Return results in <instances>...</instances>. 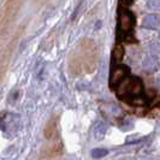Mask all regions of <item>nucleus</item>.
<instances>
[{
	"label": "nucleus",
	"instance_id": "1",
	"mask_svg": "<svg viewBox=\"0 0 160 160\" xmlns=\"http://www.w3.org/2000/svg\"><path fill=\"white\" fill-rule=\"evenodd\" d=\"M142 83L141 81L138 80L137 77H132L130 80H125L123 82V84L118 89V95H123V94H127L130 93L131 95H140L142 93Z\"/></svg>",
	"mask_w": 160,
	"mask_h": 160
},
{
	"label": "nucleus",
	"instance_id": "2",
	"mask_svg": "<svg viewBox=\"0 0 160 160\" xmlns=\"http://www.w3.org/2000/svg\"><path fill=\"white\" fill-rule=\"evenodd\" d=\"M134 23H135L134 16H132V13L130 11H128V10L120 11L119 18H118V29H119V32L128 34L132 29Z\"/></svg>",
	"mask_w": 160,
	"mask_h": 160
},
{
	"label": "nucleus",
	"instance_id": "3",
	"mask_svg": "<svg viewBox=\"0 0 160 160\" xmlns=\"http://www.w3.org/2000/svg\"><path fill=\"white\" fill-rule=\"evenodd\" d=\"M128 68L127 66H123V65H119V66H116L112 70V73H111V84L112 86H117L119 82L125 78V76L128 75Z\"/></svg>",
	"mask_w": 160,
	"mask_h": 160
},
{
	"label": "nucleus",
	"instance_id": "4",
	"mask_svg": "<svg viewBox=\"0 0 160 160\" xmlns=\"http://www.w3.org/2000/svg\"><path fill=\"white\" fill-rule=\"evenodd\" d=\"M160 24V18L157 15H147L143 18V22H142V27L146 29H158Z\"/></svg>",
	"mask_w": 160,
	"mask_h": 160
},
{
	"label": "nucleus",
	"instance_id": "5",
	"mask_svg": "<svg viewBox=\"0 0 160 160\" xmlns=\"http://www.w3.org/2000/svg\"><path fill=\"white\" fill-rule=\"evenodd\" d=\"M142 66H143V69L147 72H153L159 68V62L154 56H149L143 60Z\"/></svg>",
	"mask_w": 160,
	"mask_h": 160
},
{
	"label": "nucleus",
	"instance_id": "6",
	"mask_svg": "<svg viewBox=\"0 0 160 160\" xmlns=\"http://www.w3.org/2000/svg\"><path fill=\"white\" fill-rule=\"evenodd\" d=\"M106 125H105L102 122H98L95 124V127H94V137H95V140H102L105 136V134H106Z\"/></svg>",
	"mask_w": 160,
	"mask_h": 160
},
{
	"label": "nucleus",
	"instance_id": "7",
	"mask_svg": "<svg viewBox=\"0 0 160 160\" xmlns=\"http://www.w3.org/2000/svg\"><path fill=\"white\" fill-rule=\"evenodd\" d=\"M124 57V48L122 45H117L114 49H113V58L117 60V62H120L122 58Z\"/></svg>",
	"mask_w": 160,
	"mask_h": 160
},
{
	"label": "nucleus",
	"instance_id": "8",
	"mask_svg": "<svg viewBox=\"0 0 160 160\" xmlns=\"http://www.w3.org/2000/svg\"><path fill=\"white\" fill-rule=\"evenodd\" d=\"M107 153H108L107 149L96 148V149H94V151L92 152V157H93V158H95V159H101V158H104L105 155H107Z\"/></svg>",
	"mask_w": 160,
	"mask_h": 160
},
{
	"label": "nucleus",
	"instance_id": "9",
	"mask_svg": "<svg viewBox=\"0 0 160 160\" xmlns=\"http://www.w3.org/2000/svg\"><path fill=\"white\" fill-rule=\"evenodd\" d=\"M147 6L151 10H160V0H148Z\"/></svg>",
	"mask_w": 160,
	"mask_h": 160
},
{
	"label": "nucleus",
	"instance_id": "10",
	"mask_svg": "<svg viewBox=\"0 0 160 160\" xmlns=\"http://www.w3.org/2000/svg\"><path fill=\"white\" fill-rule=\"evenodd\" d=\"M53 132H54V122L51 120V122L48 123V125L46 127V136L51 137Z\"/></svg>",
	"mask_w": 160,
	"mask_h": 160
},
{
	"label": "nucleus",
	"instance_id": "11",
	"mask_svg": "<svg viewBox=\"0 0 160 160\" xmlns=\"http://www.w3.org/2000/svg\"><path fill=\"white\" fill-rule=\"evenodd\" d=\"M132 128V123H131V120H129V119H124V122L120 124V129L122 130H130V129Z\"/></svg>",
	"mask_w": 160,
	"mask_h": 160
},
{
	"label": "nucleus",
	"instance_id": "12",
	"mask_svg": "<svg viewBox=\"0 0 160 160\" xmlns=\"http://www.w3.org/2000/svg\"><path fill=\"white\" fill-rule=\"evenodd\" d=\"M122 2H124V4H127V5H128V4L131 2V0H122Z\"/></svg>",
	"mask_w": 160,
	"mask_h": 160
},
{
	"label": "nucleus",
	"instance_id": "13",
	"mask_svg": "<svg viewBox=\"0 0 160 160\" xmlns=\"http://www.w3.org/2000/svg\"><path fill=\"white\" fill-rule=\"evenodd\" d=\"M157 82H158V86H159V87H160V76H159V77H158V81H157Z\"/></svg>",
	"mask_w": 160,
	"mask_h": 160
},
{
	"label": "nucleus",
	"instance_id": "14",
	"mask_svg": "<svg viewBox=\"0 0 160 160\" xmlns=\"http://www.w3.org/2000/svg\"><path fill=\"white\" fill-rule=\"evenodd\" d=\"M159 36H160V32H159Z\"/></svg>",
	"mask_w": 160,
	"mask_h": 160
}]
</instances>
